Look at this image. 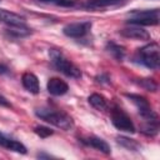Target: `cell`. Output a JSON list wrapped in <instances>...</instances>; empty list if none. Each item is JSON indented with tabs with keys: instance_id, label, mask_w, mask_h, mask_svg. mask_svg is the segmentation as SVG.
Masks as SVG:
<instances>
[{
	"instance_id": "cell-1",
	"label": "cell",
	"mask_w": 160,
	"mask_h": 160,
	"mask_svg": "<svg viewBox=\"0 0 160 160\" xmlns=\"http://www.w3.org/2000/svg\"><path fill=\"white\" fill-rule=\"evenodd\" d=\"M35 115L40 118L41 120L65 131L71 130L74 128L72 118L64 111H58V110H52L49 108H39L35 110Z\"/></svg>"
},
{
	"instance_id": "cell-2",
	"label": "cell",
	"mask_w": 160,
	"mask_h": 160,
	"mask_svg": "<svg viewBox=\"0 0 160 160\" xmlns=\"http://www.w3.org/2000/svg\"><path fill=\"white\" fill-rule=\"evenodd\" d=\"M49 56H50L52 65L59 71H61L64 75L72 78V79H80L81 78V70L75 64H72L68 58H65V55L59 49H50Z\"/></svg>"
},
{
	"instance_id": "cell-3",
	"label": "cell",
	"mask_w": 160,
	"mask_h": 160,
	"mask_svg": "<svg viewBox=\"0 0 160 160\" xmlns=\"http://www.w3.org/2000/svg\"><path fill=\"white\" fill-rule=\"evenodd\" d=\"M159 45L156 42H150L141 49L138 50V54L135 59L144 66H146L150 70H156L160 64V56H159Z\"/></svg>"
},
{
	"instance_id": "cell-4",
	"label": "cell",
	"mask_w": 160,
	"mask_h": 160,
	"mask_svg": "<svg viewBox=\"0 0 160 160\" xmlns=\"http://www.w3.org/2000/svg\"><path fill=\"white\" fill-rule=\"evenodd\" d=\"M128 24L139 25V26H149L159 24V9L151 10H134L128 14Z\"/></svg>"
},
{
	"instance_id": "cell-5",
	"label": "cell",
	"mask_w": 160,
	"mask_h": 160,
	"mask_svg": "<svg viewBox=\"0 0 160 160\" xmlns=\"http://www.w3.org/2000/svg\"><path fill=\"white\" fill-rule=\"evenodd\" d=\"M111 122L118 130L130 132V134L135 132L134 122L131 121L130 116L124 110H121L120 108H114L111 110Z\"/></svg>"
},
{
	"instance_id": "cell-6",
	"label": "cell",
	"mask_w": 160,
	"mask_h": 160,
	"mask_svg": "<svg viewBox=\"0 0 160 160\" xmlns=\"http://www.w3.org/2000/svg\"><path fill=\"white\" fill-rule=\"evenodd\" d=\"M126 96L132 101V104L138 108L140 115L144 118L145 121H159L158 120V115L154 112V110L151 109L149 101L141 96V95H136V94H126Z\"/></svg>"
},
{
	"instance_id": "cell-7",
	"label": "cell",
	"mask_w": 160,
	"mask_h": 160,
	"mask_svg": "<svg viewBox=\"0 0 160 160\" xmlns=\"http://www.w3.org/2000/svg\"><path fill=\"white\" fill-rule=\"evenodd\" d=\"M90 29H91L90 21H81V22H72V24L65 25L62 29V32L69 38L80 39V38H84L90 31Z\"/></svg>"
},
{
	"instance_id": "cell-8",
	"label": "cell",
	"mask_w": 160,
	"mask_h": 160,
	"mask_svg": "<svg viewBox=\"0 0 160 160\" xmlns=\"http://www.w3.org/2000/svg\"><path fill=\"white\" fill-rule=\"evenodd\" d=\"M120 34L124 38H129L134 40H149L150 39V34L139 25H130L128 28H124L120 30Z\"/></svg>"
},
{
	"instance_id": "cell-9",
	"label": "cell",
	"mask_w": 160,
	"mask_h": 160,
	"mask_svg": "<svg viewBox=\"0 0 160 160\" xmlns=\"http://www.w3.org/2000/svg\"><path fill=\"white\" fill-rule=\"evenodd\" d=\"M80 141L84 145L90 146V148H92V149H95V150H98V151H100L102 154H106L108 155V154L111 152L109 144L105 140H102L101 138H98V136H88V138H81Z\"/></svg>"
},
{
	"instance_id": "cell-10",
	"label": "cell",
	"mask_w": 160,
	"mask_h": 160,
	"mask_svg": "<svg viewBox=\"0 0 160 160\" xmlns=\"http://www.w3.org/2000/svg\"><path fill=\"white\" fill-rule=\"evenodd\" d=\"M46 89H48L49 94H51L54 96H61L68 92L69 85L59 78H51V79H49V81L46 84Z\"/></svg>"
},
{
	"instance_id": "cell-11",
	"label": "cell",
	"mask_w": 160,
	"mask_h": 160,
	"mask_svg": "<svg viewBox=\"0 0 160 160\" xmlns=\"http://www.w3.org/2000/svg\"><path fill=\"white\" fill-rule=\"evenodd\" d=\"M124 4V0H88L84 8L89 10H101L108 8H115Z\"/></svg>"
},
{
	"instance_id": "cell-12",
	"label": "cell",
	"mask_w": 160,
	"mask_h": 160,
	"mask_svg": "<svg viewBox=\"0 0 160 160\" xmlns=\"http://www.w3.org/2000/svg\"><path fill=\"white\" fill-rule=\"evenodd\" d=\"M21 84L31 94H39V91H40L39 79L32 72H24L21 76Z\"/></svg>"
},
{
	"instance_id": "cell-13",
	"label": "cell",
	"mask_w": 160,
	"mask_h": 160,
	"mask_svg": "<svg viewBox=\"0 0 160 160\" xmlns=\"http://www.w3.org/2000/svg\"><path fill=\"white\" fill-rule=\"evenodd\" d=\"M0 146L8 149V150H11V151H15V152H20V154H26V148L18 140L15 139H11L4 134L0 132Z\"/></svg>"
},
{
	"instance_id": "cell-14",
	"label": "cell",
	"mask_w": 160,
	"mask_h": 160,
	"mask_svg": "<svg viewBox=\"0 0 160 160\" xmlns=\"http://www.w3.org/2000/svg\"><path fill=\"white\" fill-rule=\"evenodd\" d=\"M0 22L6 24L8 26H11V25H24L25 24V19L22 16H20V15L15 14V12L0 9Z\"/></svg>"
},
{
	"instance_id": "cell-15",
	"label": "cell",
	"mask_w": 160,
	"mask_h": 160,
	"mask_svg": "<svg viewBox=\"0 0 160 160\" xmlns=\"http://www.w3.org/2000/svg\"><path fill=\"white\" fill-rule=\"evenodd\" d=\"M89 104L94 109H96L99 111H104V110L108 109V101H106V99L102 95L96 94V92L95 94H91L89 96Z\"/></svg>"
},
{
	"instance_id": "cell-16",
	"label": "cell",
	"mask_w": 160,
	"mask_h": 160,
	"mask_svg": "<svg viewBox=\"0 0 160 160\" xmlns=\"http://www.w3.org/2000/svg\"><path fill=\"white\" fill-rule=\"evenodd\" d=\"M106 50H108L116 60H119V61H121V60L124 59V56H125V49H124L122 46H120V45L112 42V41H110V42L106 44Z\"/></svg>"
},
{
	"instance_id": "cell-17",
	"label": "cell",
	"mask_w": 160,
	"mask_h": 160,
	"mask_svg": "<svg viewBox=\"0 0 160 160\" xmlns=\"http://www.w3.org/2000/svg\"><path fill=\"white\" fill-rule=\"evenodd\" d=\"M8 32L14 35V36H18V38H21V36H28L29 34H31V30L24 25H11L8 28Z\"/></svg>"
},
{
	"instance_id": "cell-18",
	"label": "cell",
	"mask_w": 160,
	"mask_h": 160,
	"mask_svg": "<svg viewBox=\"0 0 160 160\" xmlns=\"http://www.w3.org/2000/svg\"><path fill=\"white\" fill-rule=\"evenodd\" d=\"M159 130V121H145L141 126V131L148 136H154L158 134Z\"/></svg>"
},
{
	"instance_id": "cell-19",
	"label": "cell",
	"mask_w": 160,
	"mask_h": 160,
	"mask_svg": "<svg viewBox=\"0 0 160 160\" xmlns=\"http://www.w3.org/2000/svg\"><path fill=\"white\" fill-rule=\"evenodd\" d=\"M118 142L120 145H122L124 148H126L128 150H139V148H140V145L135 140L125 138V136H119L118 138Z\"/></svg>"
},
{
	"instance_id": "cell-20",
	"label": "cell",
	"mask_w": 160,
	"mask_h": 160,
	"mask_svg": "<svg viewBox=\"0 0 160 160\" xmlns=\"http://www.w3.org/2000/svg\"><path fill=\"white\" fill-rule=\"evenodd\" d=\"M39 2L48 4V5H56V6H62V8H70L74 6V1L71 0H38Z\"/></svg>"
},
{
	"instance_id": "cell-21",
	"label": "cell",
	"mask_w": 160,
	"mask_h": 160,
	"mask_svg": "<svg viewBox=\"0 0 160 160\" xmlns=\"http://www.w3.org/2000/svg\"><path fill=\"white\" fill-rule=\"evenodd\" d=\"M142 88H145L149 91H155L158 89V85L152 81V79H141V81L139 82Z\"/></svg>"
},
{
	"instance_id": "cell-22",
	"label": "cell",
	"mask_w": 160,
	"mask_h": 160,
	"mask_svg": "<svg viewBox=\"0 0 160 160\" xmlns=\"http://www.w3.org/2000/svg\"><path fill=\"white\" fill-rule=\"evenodd\" d=\"M34 131L40 136V138H48L50 135H52V130L50 128H46V126H36L34 129Z\"/></svg>"
},
{
	"instance_id": "cell-23",
	"label": "cell",
	"mask_w": 160,
	"mask_h": 160,
	"mask_svg": "<svg viewBox=\"0 0 160 160\" xmlns=\"http://www.w3.org/2000/svg\"><path fill=\"white\" fill-rule=\"evenodd\" d=\"M9 72V68L4 64L0 62V75H4V74H8Z\"/></svg>"
},
{
	"instance_id": "cell-24",
	"label": "cell",
	"mask_w": 160,
	"mask_h": 160,
	"mask_svg": "<svg viewBox=\"0 0 160 160\" xmlns=\"http://www.w3.org/2000/svg\"><path fill=\"white\" fill-rule=\"evenodd\" d=\"M0 105H2V106H10V102H9L4 96L0 95Z\"/></svg>"
}]
</instances>
